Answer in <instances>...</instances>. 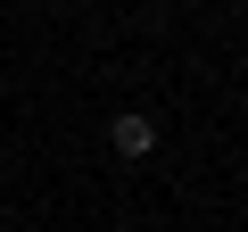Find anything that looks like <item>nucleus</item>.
I'll use <instances>...</instances> for the list:
<instances>
[{"instance_id": "nucleus-1", "label": "nucleus", "mask_w": 248, "mask_h": 232, "mask_svg": "<svg viewBox=\"0 0 248 232\" xmlns=\"http://www.w3.org/2000/svg\"><path fill=\"white\" fill-rule=\"evenodd\" d=\"M108 149H116L124 166H141V158H157V116H149V108H124L116 125H108Z\"/></svg>"}]
</instances>
